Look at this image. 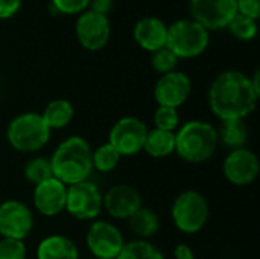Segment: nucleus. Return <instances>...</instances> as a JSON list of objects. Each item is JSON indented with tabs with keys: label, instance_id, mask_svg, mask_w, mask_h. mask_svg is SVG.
Returning <instances> with one entry per match:
<instances>
[{
	"label": "nucleus",
	"instance_id": "f257e3e1",
	"mask_svg": "<svg viewBox=\"0 0 260 259\" xmlns=\"http://www.w3.org/2000/svg\"><path fill=\"white\" fill-rule=\"evenodd\" d=\"M259 96L248 75L238 70H225L210 84L209 107L221 121L245 119L256 110Z\"/></svg>",
	"mask_w": 260,
	"mask_h": 259
},
{
	"label": "nucleus",
	"instance_id": "f03ea898",
	"mask_svg": "<svg viewBox=\"0 0 260 259\" xmlns=\"http://www.w3.org/2000/svg\"><path fill=\"white\" fill-rule=\"evenodd\" d=\"M91 145L82 136L64 139L50 157L53 177L66 186L88 180L93 172Z\"/></svg>",
	"mask_w": 260,
	"mask_h": 259
},
{
	"label": "nucleus",
	"instance_id": "7ed1b4c3",
	"mask_svg": "<svg viewBox=\"0 0 260 259\" xmlns=\"http://www.w3.org/2000/svg\"><path fill=\"white\" fill-rule=\"evenodd\" d=\"M218 145L216 128L206 121H187L175 131V153L187 163L207 162L216 153Z\"/></svg>",
	"mask_w": 260,
	"mask_h": 259
},
{
	"label": "nucleus",
	"instance_id": "20e7f679",
	"mask_svg": "<svg viewBox=\"0 0 260 259\" xmlns=\"http://www.w3.org/2000/svg\"><path fill=\"white\" fill-rule=\"evenodd\" d=\"M50 130L40 113L26 111L15 116L6 128L8 143L18 153H38L50 140Z\"/></svg>",
	"mask_w": 260,
	"mask_h": 259
},
{
	"label": "nucleus",
	"instance_id": "39448f33",
	"mask_svg": "<svg viewBox=\"0 0 260 259\" xmlns=\"http://www.w3.org/2000/svg\"><path fill=\"white\" fill-rule=\"evenodd\" d=\"M209 31L192 18H181L168 26L166 47L180 58L200 56L209 46Z\"/></svg>",
	"mask_w": 260,
	"mask_h": 259
},
{
	"label": "nucleus",
	"instance_id": "423d86ee",
	"mask_svg": "<svg viewBox=\"0 0 260 259\" xmlns=\"http://www.w3.org/2000/svg\"><path fill=\"white\" fill-rule=\"evenodd\" d=\"M209 215L210 209L206 197L195 189H187L178 194L171 209L174 226L186 235H193L203 231L209 221Z\"/></svg>",
	"mask_w": 260,
	"mask_h": 259
},
{
	"label": "nucleus",
	"instance_id": "0eeeda50",
	"mask_svg": "<svg viewBox=\"0 0 260 259\" xmlns=\"http://www.w3.org/2000/svg\"><path fill=\"white\" fill-rule=\"evenodd\" d=\"M104 209V194L93 182H81L67 186L66 211L76 220L94 221Z\"/></svg>",
	"mask_w": 260,
	"mask_h": 259
},
{
	"label": "nucleus",
	"instance_id": "6e6552de",
	"mask_svg": "<svg viewBox=\"0 0 260 259\" xmlns=\"http://www.w3.org/2000/svg\"><path fill=\"white\" fill-rule=\"evenodd\" d=\"M148 134L146 124L134 116L120 118L108 133V143L123 157L136 156L143 151L145 139Z\"/></svg>",
	"mask_w": 260,
	"mask_h": 259
},
{
	"label": "nucleus",
	"instance_id": "1a4fd4ad",
	"mask_svg": "<svg viewBox=\"0 0 260 259\" xmlns=\"http://www.w3.org/2000/svg\"><path fill=\"white\" fill-rule=\"evenodd\" d=\"M85 246L94 258L116 259L125 246V238L113 223L94 220L85 234Z\"/></svg>",
	"mask_w": 260,
	"mask_h": 259
},
{
	"label": "nucleus",
	"instance_id": "9d476101",
	"mask_svg": "<svg viewBox=\"0 0 260 259\" xmlns=\"http://www.w3.org/2000/svg\"><path fill=\"white\" fill-rule=\"evenodd\" d=\"M222 172L229 183L235 186H248L259 177V157L247 147L232 150L224 159Z\"/></svg>",
	"mask_w": 260,
	"mask_h": 259
},
{
	"label": "nucleus",
	"instance_id": "9b49d317",
	"mask_svg": "<svg viewBox=\"0 0 260 259\" xmlns=\"http://www.w3.org/2000/svg\"><path fill=\"white\" fill-rule=\"evenodd\" d=\"M34 229L32 211L18 200L0 203V237L24 241Z\"/></svg>",
	"mask_w": 260,
	"mask_h": 259
},
{
	"label": "nucleus",
	"instance_id": "f8f14e48",
	"mask_svg": "<svg viewBox=\"0 0 260 259\" xmlns=\"http://www.w3.org/2000/svg\"><path fill=\"white\" fill-rule=\"evenodd\" d=\"M192 20L207 31L224 29L236 17V0H190Z\"/></svg>",
	"mask_w": 260,
	"mask_h": 259
},
{
	"label": "nucleus",
	"instance_id": "ddd939ff",
	"mask_svg": "<svg viewBox=\"0 0 260 259\" xmlns=\"http://www.w3.org/2000/svg\"><path fill=\"white\" fill-rule=\"evenodd\" d=\"M75 32L79 44L84 49L101 50L110 40L111 26L107 15H101L87 9L78 17Z\"/></svg>",
	"mask_w": 260,
	"mask_h": 259
},
{
	"label": "nucleus",
	"instance_id": "4468645a",
	"mask_svg": "<svg viewBox=\"0 0 260 259\" xmlns=\"http://www.w3.org/2000/svg\"><path fill=\"white\" fill-rule=\"evenodd\" d=\"M190 92V78L180 70H174L158 78L154 87V98L160 107H171L178 110V107H181L189 99Z\"/></svg>",
	"mask_w": 260,
	"mask_h": 259
},
{
	"label": "nucleus",
	"instance_id": "2eb2a0df",
	"mask_svg": "<svg viewBox=\"0 0 260 259\" xmlns=\"http://www.w3.org/2000/svg\"><path fill=\"white\" fill-rule=\"evenodd\" d=\"M142 206V195L131 185H114L104 194V209L114 220H128Z\"/></svg>",
	"mask_w": 260,
	"mask_h": 259
},
{
	"label": "nucleus",
	"instance_id": "dca6fc26",
	"mask_svg": "<svg viewBox=\"0 0 260 259\" xmlns=\"http://www.w3.org/2000/svg\"><path fill=\"white\" fill-rule=\"evenodd\" d=\"M67 186L52 177L34 186L32 202L38 214L44 217H56L66 211Z\"/></svg>",
	"mask_w": 260,
	"mask_h": 259
},
{
	"label": "nucleus",
	"instance_id": "f3484780",
	"mask_svg": "<svg viewBox=\"0 0 260 259\" xmlns=\"http://www.w3.org/2000/svg\"><path fill=\"white\" fill-rule=\"evenodd\" d=\"M133 35L142 49L152 53L161 47H166L168 24L158 17H143L136 23Z\"/></svg>",
	"mask_w": 260,
	"mask_h": 259
},
{
	"label": "nucleus",
	"instance_id": "a211bd4d",
	"mask_svg": "<svg viewBox=\"0 0 260 259\" xmlns=\"http://www.w3.org/2000/svg\"><path fill=\"white\" fill-rule=\"evenodd\" d=\"M37 259H79L78 246L66 235L53 234L37 246Z\"/></svg>",
	"mask_w": 260,
	"mask_h": 259
},
{
	"label": "nucleus",
	"instance_id": "6ab92c4d",
	"mask_svg": "<svg viewBox=\"0 0 260 259\" xmlns=\"http://www.w3.org/2000/svg\"><path fill=\"white\" fill-rule=\"evenodd\" d=\"M44 124L49 127V130H62L66 128L75 118V108L73 104L67 99H53L50 101L44 110L40 113Z\"/></svg>",
	"mask_w": 260,
	"mask_h": 259
},
{
	"label": "nucleus",
	"instance_id": "aec40b11",
	"mask_svg": "<svg viewBox=\"0 0 260 259\" xmlns=\"http://www.w3.org/2000/svg\"><path fill=\"white\" fill-rule=\"evenodd\" d=\"M129 231L137 237V240L148 241L155 237L160 231V218L151 208L142 206L137 212H134L128 218Z\"/></svg>",
	"mask_w": 260,
	"mask_h": 259
},
{
	"label": "nucleus",
	"instance_id": "412c9836",
	"mask_svg": "<svg viewBox=\"0 0 260 259\" xmlns=\"http://www.w3.org/2000/svg\"><path fill=\"white\" fill-rule=\"evenodd\" d=\"M218 133V142L227 147L230 151L238 148H245L248 142V127L244 119L221 121Z\"/></svg>",
	"mask_w": 260,
	"mask_h": 259
},
{
	"label": "nucleus",
	"instance_id": "4be33fe9",
	"mask_svg": "<svg viewBox=\"0 0 260 259\" xmlns=\"http://www.w3.org/2000/svg\"><path fill=\"white\" fill-rule=\"evenodd\" d=\"M143 151L154 159H165L175 153V133L163 130H148Z\"/></svg>",
	"mask_w": 260,
	"mask_h": 259
},
{
	"label": "nucleus",
	"instance_id": "5701e85b",
	"mask_svg": "<svg viewBox=\"0 0 260 259\" xmlns=\"http://www.w3.org/2000/svg\"><path fill=\"white\" fill-rule=\"evenodd\" d=\"M122 156L108 143H102L98 148H94L91 151V163H93V169L107 174L111 172L117 168L119 162H120Z\"/></svg>",
	"mask_w": 260,
	"mask_h": 259
},
{
	"label": "nucleus",
	"instance_id": "b1692460",
	"mask_svg": "<svg viewBox=\"0 0 260 259\" xmlns=\"http://www.w3.org/2000/svg\"><path fill=\"white\" fill-rule=\"evenodd\" d=\"M116 259H166L165 255L149 241L145 240H133L125 243Z\"/></svg>",
	"mask_w": 260,
	"mask_h": 259
},
{
	"label": "nucleus",
	"instance_id": "393cba45",
	"mask_svg": "<svg viewBox=\"0 0 260 259\" xmlns=\"http://www.w3.org/2000/svg\"><path fill=\"white\" fill-rule=\"evenodd\" d=\"M23 176L34 186L41 183V182H46V180L52 179L53 172H52L50 159L43 157V156L32 157L29 162H26L24 169H23Z\"/></svg>",
	"mask_w": 260,
	"mask_h": 259
},
{
	"label": "nucleus",
	"instance_id": "a878e982",
	"mask_svg": "<svg viewBox=\"0 0 260 259\" xmlns=\"http://www.w3.org/2000/svg\"><path fill=\"white\" fill-rule=\"evenodd\" d=\"M227 27L235 38L242 41H250L257 34V20H253L242 14H236V17L229 23Z\"/></svg>",
	"mask_w": 260,
	"mask_h": 259
},
{
	"label": "nucleus",
	"instance_id": "bb28decb",
	"mask_svg": "<svg viewBox=\"0 0 260 259\" xmlns=\"http://www.w3.org/2000/svg\"><path fill=\"white\" fill-rule=\"evenodd\" d=\"M154 125L157 130L175 133L180 127V114L177 108L171 107H157L154 113Z\"/></svg>",
	"mask_w": 260,
	"mask_h": 259
},
{
	"label": "nucleus",
	"instance_id": "cd10ccee",
	"mask_svg": "<svg viewBox=\"0 0 260 259\" xmlns=\"http://www.w3.org/2000/svg\"><path fill=\"white\" fill-rule=\"evenodd\" d=\"M151 64H152L155 72L165 75V73H169V72L175 70V67L178 66V58L168 47H161V49L152 52Z\"/></svg>",
	"mask_w": 260,
	"mask_h": 259
},
{
	"label": "nucleus",
	"instance_id": "c85d7f7f",
	"mask_svg": "<svg viewBox=\"0 0 260 259\" xmlns=\"http://www.w3.org/2000/svg\"><path fill=\"white\" fill-rule=\"evenodd\" d=\"M27 249L24 241L0 238V259H26Z\"/></svg>",
	"mask_w": 260,
	"mask_h": 259
},
{
	"label": "nucleus",
	"instance_id": "c756f323",
	"mask_svg": "<svg viewBox=\"0 0 260 259\" xmlns=\"http://www.w3.org/2000/svg\"><path fill=\"white\" fill-rule=\"evenodd\" d=\"M90 0H52V8L61 14H82L87 11Z\"/></svg>",
	"mask_w": 260,
	"mask_h": 259
},
{
	"label": "nucleus",
	"instance_id": "7c9ffc66",
	"mask_svg": "<svg viewBox=\"0 0 260 259\" xmlns=\"http://www.w3.org/2000/svg\"><path fill=\"white\" fill-rule=\"evenodd\" d=\"M238 14L247 15L253 20H257L260 15V0H236Z\"/></svg>",
	"mask_w": 260,
	"mask_h": 259
},
{
	"label": "nucleus",
	"instance_id": "2f4dec72",
	"mask_svg": "<svg viewBox=\"0 0 260 259\" xmlns=\"http://www.w3.org/2000/svg\"><path fill=\"white\" fill-rule=\"evenodd\" d=\"M21 0H0V20L11 18L18 12Z\"/></svg>",
	"mask_w": 260,
	"mask_h": 259
},
{
	"label": "nucleus",
	"instance_id": "473e14b6",
	"mask_svg": "<svg viewBox=\"0 0 260 259\" xmlns=\"http://www.w3.org/2000/svg\"><path fill=\"white\" fill-rule=\"evenodd\" d=\"M113 6V0H90L88 11H93L101 15H107Z\"/></svg>",
	"mask_w": 260,
	"mask_h": 259
},
{
	"label": "nucleus",
	"instance_id": "72a5a7b5",
	"mask_svg": "<svg viewBox=\"0 0 260 259\" xmlns=\"http://www.w3.org/2000/svg\"><path fill=\"white\" fill-rule=\"evenodd\" d=\"M174 258L175 259H195V253L190 249V246L181 243L174 249Z\"/></svg>",
	"mask_w": 260,
	"mask_h": 259
},
{
	"label": "nucleus",
	"instance_id": "f704fd0d",
	"mask_svg": "<svg viewBox=\"0 0 260 259\" xmlns=\"http://www.w3.org/2000/svg\"><path fill=\"white\" fill-rule=\"evenodd\" d=\"M94 259H98V258H94Z\"/></svg>",
	"mask_w": 260,
	"mask_h": 259
}]
</instances>
